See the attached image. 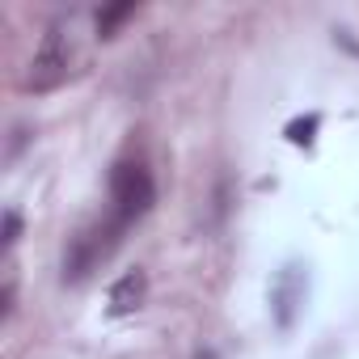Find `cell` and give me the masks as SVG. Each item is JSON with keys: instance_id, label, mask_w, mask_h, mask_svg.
Segmentation results:
<instances>
[{"instance_id": "6da1fadb", "label": "cell", "mask_w": 359, "mask_h": 359, "mask_svg": "<svg viewBox=\"0 0 359 359\" xmlns=\"http://www.w3.org/2000/svg\"><path fill=\"white\" fill-rule=\"evenodd\" d=\"M156 203V182L144 161H118L110 169V220L131 229L135 220H144Z\"/></svg>"}, {"instance_id": "7a4b0ae2", "label": "cell", "mask_w": 359, "mask_h": 359, "mask_svg": "<svg viewBox=\"0 0 359 359\" xmlns=\"http://www.w3.org/2000/svg\"><path fill=\"white\" fill-rule=\"evenodd\" d=\"M123 224H114V220H106V224H89V229H81L72 241H68V250H64V283H85L114 250H118V241H123Z\"/></svg>"}, {"instance_id": "3957f363", "label": "cell", "mask_w": 359, "mask_h": 359, "mask_svg": "<svg viewBox=\"0 0 359 359\" xmlns=\"http://www.w3.org/2000/svg\"><path fill=\"white\" fill-rule=\"evenodd\" d=\"M68 64H72V43L64 34V26H51L43 34V43L34 47V60H30V72H26V89L30 93H51L68 81Z\"/></svg>"}, {"instance_id": "277c9868", "label": "cell", "mask_w": 359, "mask_h": 359, "mask_svg": "<svg viewBox=\"0 0 359 359\" xmlns=\"http://www.w3.org/2000/svg\"><path fill=\"white\" fill-rule=\"evenodd\" d=\"M144 296H148V275L135 266V271H123V275L110 283L106 309H110L114 317H127V313H135V309L144 304Z\"/></svg>"}, {"instance_id": "5b68a950", "label": "cell", "mask_w": 359, "mask_h": 359, "mask_svg": "<svg viewBox=\"0 0 359 359\" xmlns=\"http://www.w3.org/2000/svg\"><path fill=\"white\" fill-rule=\"evenodd\" d=\"M271 300H275V321H279V330H287V325L296 321L300 300H304V275H300V266H283V275H279Z\"/></svg>"}, {"instance_id": "8992f818", "label": "cell", "mask_w": 359, "mask_h": 359, "mask_svg": "<svg viewBox=\"0 0 359 359\" xmlns=\"http://www.w3.org/2000/svg\"><path fill=\"white\" fill-rule=\"evenodd\" d=\"M127 18H135V5H110V9H102V13H97V34H102V39H114V30H118Z\"/></svg>"}, {"instance_id": "52a82bcc", "label": "cell", "mask_w": 359, "mask_h": 359, "mask_svg": "<svg viewBox=\"0 0 359 359\" xmlns=\"http://www.w3.org/2000/svg\"><path fill=\"white\" fill-rule=\"evenodd\" d=\"M317 127H321V114H304V118H292L283 135H287L292 144H313V135H317Z\"/></svg>"}, {"instance_id": "ba28073f", "label": "cell", "mask_w": 359, "mask_h": 359, "mask_svg": "<svg viewBox=\"0 0 359 359\" xmlns=\"http://www.w3.org/2000/svg\"><path fill=\"white\" fill-rule=\"evenodd\" d=\"M18 237H22V216L9 208V212H5V250H13V245H18Z\"/></svg>"}, {"instance_id": "9c48e42d", "label": "cell", "mask_w": 359, "mask_h": 359, "mask_svg": "<svg viewBox=\"0 0 359 359\" xmlns=\"http://www.w3.org/2000/svg\"><path fill=\"white\" fill-rule=\"evenodd\" d=\"M13 296H18V287H13V279H9V283H5V296H0V300H5V304H0V313H5V317L13 313Z\"/></svg>"}]
</instances>
